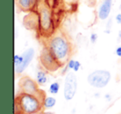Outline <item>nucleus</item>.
Segmentation results:
<instances>
[{"label": "nucleus", "instance_id": "f257e3e1", "mask_svg": "<svg viewBox=\"0 0 121 114\" xmlns=\"http://www.w3.org/2000/svg\"><path fill=\"white\" fill-rule=\"evenodd\" d=\"M42 41L61 67H64L71 60L74 49L69 36L57 28L50 37Z\"/></svg>", "mask_w": 121, "mask_h": 114}, {"label": "nucleus", "instance_id": "0eeeda50", "mask_svg": "<svg viewBox=\"0 0 121 114\" xmlns=\"http://www.w3.org/2000/svg\"><path fill=\"white\" fill-rule=\"evenodd\" d=\"M77 91V78L73 72H68L66 75L63 87V96L66 101L74 98Z\"/></svg>", "mask_w": 121, "mask_h": 114}, {"label": "nucleus", "instance_id": "39448f33", "mask_svg": "<svg viewBox=\"0 0 121 114\" xmlns=\"http://www.w3.org/2000/svg\"><path fill=\"white\" fill-rule=\"evenodd\" d=\"M111 79V74L106 69H96L87 76V82L91 87L103 89L109 84Z\"/></svg>", "mask_w": 121, "mask_h": 114}, {"label": "nucleus", "instance_id": "ddd939ff", "mask_svg": "<svg viewBox=\"0 0 121 114\" xmlns=\"http://www.w3.org/2000/svg\"><path fill=\"white\" fill-rule=\"evenodd\" d=\"M60 84L56 81V82H53V83H52V84H50V86H49V89H48V91H49V93H50L51 94H53V95H55V94H57L59 93V91H60Z\"/></svg>", "mask_w": 121, "mask_h": 114}, {"label": "nucleus", "instance_id": "4468645a", "mask_svg": "<svg viewBox=\"0 0 121 114\" xmlns=\"http://www.w3.org/2000/svg\"><path fill=\"white\" fill-rule=\"evenodd\" d=\"M14 114H23L20 103L15 99H14Z\"/></svg>", "mask_w": 121, "mask_h": 114}, {"label": "nucleus", "instance_id": "412c9836", "mask_svg": "<svg viewBox=\"0 0 121 114\" xmlns=\"http://www.w3.org/2000/svg\"><path fill=\"white\" fill-rule=\"evenodd\" d=\"M42 114H55L54 112H47V111H43L42 112Z\"/></svg>", "mask_w": 121, "mask_h": 114}, {"label": "nucleus", "instance_id": "dca6fc26", "mask_svg": "<svg viewBox=\"0 0 121 114\" xmlns=\"http://www.w3.org/2000/svg\"><path fill=\"white\" fill-rule=\"evenodd\" d=\"M97 40H98L97 33H95V32H92V33L91 34V36H90V41H91V42L92 44H95V43H96Z\"/></svg>", "mask_w": 121, "mask_h": 114}, {"label": "nucleus", "instance_id": "7ed1b4c3", "mask_svg": "<svg viewBox=\"0 0 121 114\" xmlns=\"http://www.w3.org/2000/svg\"><path fill=\"white\" fill-rule=\"evenodd\" d=\"M46 96V93L41 89L37 94L19 93L15 96L14 99L20 103L23 114H33L45 111L43 107V101Z\"/></svg>", "mask_w": 121, "mask_h": 114}, {"label": "nucleus", "instance_id": "20e7f679", "mask_svg": "<svg viewBox=\"0 0 121 114\" xmlns=\"http://www.w3.org/2000/svg\"><path fill=\"white\" fill-rule=\"evenodd\" d=\"M35 55V50L33 48L27 49L22 55L15 54L13 56L14 69L16 74H21L25 71V69L29 66Z\"/></svg>", "mask_w": 121, "mask_h": 114}, {"label": "nucleus", "instance_id": "b1692460", "mask_svg": "<svg viewBox=\"0 0 121 114\" xmlns=\"http://www.w3.org/2000/svg\"><path fill=\"white\" fill-rule=\"evenodd\" d=\"M119 8L121 9V3H120V6H119Z\"/></svg>", "mask_w": 121, "mask_h": 114}, {"label": "nucleus", "instance_id": "4be33fe9", "mask_svg": "<svg viewBox=\"0 0 121 114\" xmlns=\"http://www.w3.org/2000/svg\"><path fill=\"white\" fill-rule=\"evenodd\" d=\"M119 39H120V40H121V30H120V31H119Z\"/></svg>", "mask_w": 121, "mask_h": 114}, {"label": "nucleus", "instance_id": "6e6552de", "mask_svg": "<svg viewBox=\"0 0 121 114\" xmlns=\"http://www.w3.org/2000/svg\"><path fill=\"white\" fill-rule=\"evenodd\" d=\"M20 93L29 94H37L41 91L39 84L36 80L30 78L29 76H22L20 78L18 83Z\"/></svg>", "mask_w": 121, "mask_h": 114}, {"label": "nucleus", "instance_id": "9b49d317", "mask_svg": "<svg viewBox=\"0 0 121 114\" xmlns=\"http://www.w3.org/2000/svg\"><path fill=\"white\" fill-rule=\"evenodd\" d=\"M36 81L39 86H44L48 82V76H47V71L44 69H38L36 74Z\"/></svg>", "mask_w": 121, "mask_h": 114}, {"label": "nucleus", "instance_id": "f3484780", "mask_svg": "<svg viewBox=\"0 0 121 114\" xmlns=\"http://www.w3.org/2000/svg\"><path fill=\"white\" fill-rule=\"evenodd\" d=\"M81 62H80L79 61H76L75 66H74V68H73V71H74V72H78V71L80 70V69H81Z\"/></svg>", "mask_w": 121, "mask_h": 114}, {"label": "nucleus", "instance_id": "f8f14e48", "mask_svg": "<svg viewBox=\"0 0 121 114\" xmlns=\"http://www.w3.org/2000/svg\"><path fill=\"white\" fill-rule=\"evenodd\" d=\"M56 104V98L52 96H46L43 101V107L44 110L46 109H51L55 107Z\"/></svg>", "mask_w": 121, "mask_h": 114}, {"label": "nucleus", "instance_id": "9d476101", "mask_svg": "<svg viewBox=\"0 0 121 114\" xmlns=\"http://www.w3.org/2000/svg\"><path fill=\"white\" fill-rule=\"evenodd\" d=\"M39 0H16V5L24 12H32L36 9Z\"/></svg>", "mask_w": 121, "mask_h": 114}, {"label": "nucleus", "instance_id": "aec40b11", "mask_svg": "<svg viewBox=\"0 0 121 114\" xmlns=\"http://www.w3.org/2000/svg\"><path fill=\"white\" fill-rule=\"evenodd\" d=\"M104 98H105L106 99H107V100H110L111 99V96H110V94H106L105 96H104Z\"/></svg>", "mask_w": 121, "mask_h": 114}, {"label": "nucleus", "instance_id": "f03ea898", "mask_svg": "<svg viewBox=\"0 0 121 114\" xmlns=\"http://www.w3.org/2000/svg\"><path fill=\"white\" fill-rule=\"evenodd\" d=\"M34 11L37 16V35L44 41L50 37L57 29L55 27V12L44 0H39Z\"/></svg>", "mask_w": 121, "mask_h": 114}, {"label": "nucleus", "instance_id": "2eb2a0df", "mask_svg": "<svg viewBox=\"0 0 121 114\" xmlns=\"http://www.w3.org/2000/svg\"><path fill=\"white\" fill-rule=\"evenodd\" d=\"M75 63H76V60L71 59L65 66H66L68 69H71V70H73V68H74V66H75Z\"/></svg>", "mask_w": 121, "mask_h": 114}, {"label": "nucleus", "instance_id": "5701e85b", "mask_svg": "<svg viewBox=\"0 0 121 114\" xmlns=\"http://www.w3.org/2000/svg\"><path fill=\"white\" fill-rule=\"evenodd\" d=\"M33 114H42V112H38V113H33Z\"/></svg>", "mask_w": 121, "mask_h": 114}, {"label": "nucleus", "instance_id": "6ab92c4d", "mask_svg": "<svg viewBox=\"0 0 121 114\" xmlns=\"http://www.w3.org/2000/svg\"><path fill=\"white\" fill-rule=\"evenodd\" d=\"M115 54L118 57L121 58V46H118L115 50Z\"/></svg>", "mask_w": 121, "mask_h": 114}, {"label": "nucleus", "instance_id": "1a4fd4ad", "mask_svg": "<svg viewBox=\"0 0 121 114\" xmlns=\"http://www.w3.org/2000/svg\"><path fill=\"white\" fill-rule=\"evenodd\" d=\"M113 0H103L99 6L97 12L98 18L101 21H105L109 18L112 9Z\"/></svg>", "mask_w": 121, "mask_h": 114}, {"label": "nucleus", "instance_id": "423d86ee", "mask_svg": "<svg viewBox=\"0 0 121 114\" xmlns=\"http://www.w3.org/2000/svg\"><path fill=\"white\" fill-rule=\"evenodd\" d=\"M41 66L48 73H53L60 69L61 65L59 64L58 61L56 60L55 57L52 55L50 50L44 45L41 51L40 56H39Z\"/></svg>", "mask_w": 121, "mask_h": 114}, {"label": "nucleus", "instance_id": "a211bd4d", "mask_svg": "<svg viewBox=\"0 0 121 114\" xmlns=\"http://www.w3.org/2000/svg\"><path fill=\"white\" fill-rule=\"evenodd\" d=\"M115 21L118 24H119L121 26V13H118L115 16Z\"/></svg>", "mask_w": 121, "mask_h": 114}]
</instances>
